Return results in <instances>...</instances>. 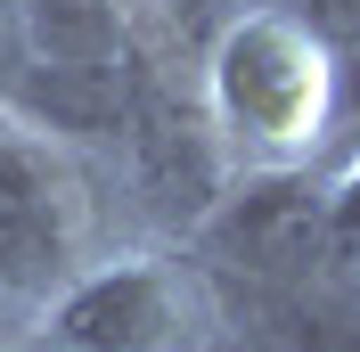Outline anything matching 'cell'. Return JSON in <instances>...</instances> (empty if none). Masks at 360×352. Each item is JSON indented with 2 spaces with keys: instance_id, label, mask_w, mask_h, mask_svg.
I'll return each instance as SVG.
<instances>
[{
  "instance_id": "1",
  "label": "cell",
  "mask_w": 360,
  "mask_h": 352,
  "mask_svg": "<svg viewBox=\"0 0 360 352\" xmlns=\"http://www.w3.org/2000/svg\"><path fill=\"white\" fill-rule=\"evenodd\" d=\"M197 99L238 172L336 156V58L254 0H229V17L213 25L197 58Z\"/></svg>"
},
{
  "instance_id": "2",
  "label": "cell",
  "mask_w": 360,
  "mask_h": 352,
  "mask_svg": "<svg viewBox=\"0 0 360 352\" xmlns=\"http://www.w3.org/2000/svg\"><path fill=\"white\" fill-rule=\"evenodd\" d=\"M107 164L0 115V295L41 311L107 254Z\"/></svg>"
},
{
  "instance_id": "3",
  "label": "cell",
  "mask_w": 360,
  "mask_h": 352,
  "mask_svg": "<svg viewBox=\"0 0 360 352\" xmlns=\"http://www.w3.org/2000/svg\"><path fill=\"white\" fill-rule=\"evenodd\" d=\"M213 320V279L188 246H107L33 311V352H197Z\"/></svg>"
},
{
  "instance_id": "4",
  "label": "cell",
  "mask_w": 360,
  "mask_h": 352,
  "mask_svg": "<svg viewBox=\"0 0 360 352\" xmlns=\"http://www.w3.org/2000/svg\"><path fill=\"white\" fill-rule=\"evenodd\" d=\"M107 172L131 189L139 221H156L164 246H188L205 230V213L238 180V156L221 148L188 66H148L139 58V99H131V123H123V148L107 156Z\"/></svg>"
},
{
  "instance_id": "5",
  "label": "cell",
  "mask_w": 360,
  "mask_h": 352,
  "mask_svg": "<svg viewBox=\"0 0 360 352\" xmlns=\"http://www.w3.org/2000/svg\"><path fill=\"white\" fill-rule=\"evenodd\" d=\"M188 254H197L205 279H246V287L328 279V164L238 172L229 197L188 238Z\"/></svg>"
},
{
  "instance_id": "6",
  "label": "cell",
  "mask_w": 360,
  "mask_h": 352,
  "mask_svg": "<svg viewBox=\"0 0 360 352\" xmlns=\"http://www.w3.org/2000/svg\"><path fill=\"white\" fill-rule=\"evenodd\" d=\"M131 99H139V58H98V66H49V58H33L0 115H17L25 132L58 139V148L90 156V164H107L123 148Z\"/></svg>"
},
{
  "instance_id": "7",
  "label": "cell",
  "mask_w": 360,
  "mask_h": 352,
  "mask_svg": "<svg viewBox=\"0 0 360 352\" xmlns=\"http://www.w3.org/2000/svg\"><path fill=\"white\" fill-rule=\"evenodd\" d=\"M17 17L49 66H98L139 49V0H17Z\"/></svg>"
},
{
  "instance_id": "8",
  "label": "cell",
  "mask_w": 360,
  "mask_h": 352,
  "mask_svg": "<svg viewBox=\"0 0 360 352\" xmlns=\"http://www.w3.org/2000/svg\"><path fill=\"white\" fill-rule=\"evenodd\" d=\"M328 279L360 295V148L328 156Z\"/></svg>"
},
{
  "instance_id": "9",
  "label": "cell",
  "mask_w": 360,
  "mask_h": 352,
  "mask_svg": "<svg viewBox=\"0 0 360 352\" xmlns=\"http://www.w3.org/2000/svg\"><path fill=\"white\" fill-rule=\"evenodd\" d=\"M270 17H287L295 33H311L328 58H352L360 49V0H254Z\"/></svg>"
},
{
  "instance_id": "10",
  "label": "cell",
  "mask_w": 360,
  "mask_h": 352,
  "mask_svg": "<svg viewBox=\"0 0 360 352\" xmlns=\"http://www.w3.org/2000/svg\"><path fill=\"white\" fill-rule=\"evenodd\" d=\"M197 352H319L311 336H295V328H278V320H213V328H205V344Z\"/></svg>"
},
{
  "instance_id": "11",
  "label": "cell",
  "mask_w": 360,
  "mask_h": 352,
  "mask_svg": "<svg viewBox=\"0 0 360 352\" xmlns=\"http://www.w3.org/2000/svg\"><path fill=\"white\" fill-rule=\"evenodd\" d=\"M25 66H33V42H25V17H17V0H0V107H8V90L25 82Z\"/></svg>"
},
{
  "instance_id": "12",
  "label": "cell",
  "mask_w": 360,
  "mask_h": 352,
  "mask_svg": "<svg viewBox=\"0 0 360 352\" xmlns=\"http://www.w3.org/2000/svg\"><path fill=\"white\" fill-rule=\"evenodd\" d=\"M360 148V49L336 58V156Z\"/></svg>"
},
{
  "instance_id": "13",
  "label": "cell",
  "mask_w": 360,
  "mask_h": 352,
  "mask_svg": "<svg viewBox=\"0 0 360 352\" xmlns=\"http://www.w3.org/2000/svg\"><path fill=\"white\" fill-rule=\"evenodd\" d=\"M25 344H33V311H17L0 295V352H25Z\"/></svg>"
}]
</instances>
